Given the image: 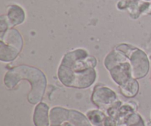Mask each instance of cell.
I'll return each mask as SVG.
<instances>
[{
    "mask_svg": "<svg viewBox=\"0 0 151 126\" xmlns=\"http://www.w3.org/2000/svg\"><path fill=\"white\" fill-rule=\"evenodd\" d=\"M96 59L86 50H79L65 55L58 69V78L63 84L78 89L88 88L96 80Z\"/></svg>",
    "mask_w": 151,
    "mask_h": 126,
    "instance_id": "cell-1",
    "label": "cell"
},
{
    "mask_svg": "<svg viewBox=\"0 0 151 126\" xmlns=\"http://www.w3.org/2000/svg\"><path fill=\"white\" fill-rule=\"evenodd\" d=\"M31 84V91L28 101L32 104L39 103L42 99L47 86L45 75L39 69L28 66H19L10 69L4 76V84L9 89H13L22 80Z\"/></svg>",
    "mask_w": 151,
    "mask_h": 126,
    "instance_id": "cell-2",
    "label": "cell"
},
{
    "mask_svg": "<svg viewBox=\"0 0 151 126\" xmlns=\"http://www.w3.org/2000/svg\"><path fill=\"white\" fill-rule=\"evenodd\" d=\"M23 41L16 30L10 29L1 34L0 59L1 61L13 60L21 52Z\"/></svg>",
    "mask_w": 151,
    "mask_h": 126,
    "instance_id": "cell-3",
    "label": "cell"
},
{
    "mask_svg": "<svg viewBox=\"0 0 151 126\" xmlns=\"http://www.w3.org/2000/svg\"><path fill=\"white\" fill-rule=\"evenodd\" d=\"M116 49L125 53L129 59L132 68V77L134 79L144 78L147 75L150 64L144 52L127 44H121Z\"/></svg>",
    "mask_w": 151,
    "mask_h": 126,
    "instance_id": "cell-4",
    "label": "cell"
},
{
    "mask_svg": "<svg viewBox=\"0 0 151 126\" xmlns=\"http://www.w3.org/2000/svg\"><path fill=\"white\" fill-rule=\"evenodd\" d=\"M117 110L114 117L116 126H145L141 117L134 113L131 106L125 105L120 106Z\"/></svg>",
    "mask_w": 151,
    "mask_h": 126,
    "instance_id": "cell-5",
    "label": "cell"
},
{
    "mask_svg": "<svg viewBox=\"0 0 151 126\" xmlns=\"http://www.w3.org/2000/svg\"><path fill=\"white\" fill-rule=\"evenodd\" d=\"M116 95L112 90L107 87L97 86L93 92L91 100L99 108H106L115 103Z\"/></svg>",
    "mask_w": 151,
    "mask_h": 126,
    "instance_id": "cell-6",
    "label": "cell"
},
{
    "mask_svg": "<svg viewBox=\"0 0 151 126\" xmlns=\"http://www.w3.org/2000/svg\"><path fill=\"white\" fill-rule=\"evenodd\" d=\"M49 107L45 103H41L36 106L33 116L35 126H49Z\"/></svg>",
    "mask_w": 151,
    "mask_h": 126,
    "instance_id": "cell-7",
    "label": "cell"
},
{
    "mask_svg": "<svg viewBox=\"0 0 151 126\" xmlns=\"http://www.w3.org/2000/svg\"><path fill=\"white\" fill-rule=\"evenodd\" d=\"M7 19L10 24L15 26L22 23L24 20V12L17 5L10 6L7 10Z\"/></svg>",
    "mask_w": 151,
    "mask_h": 126,
    "instance_id": "cell-8",
    "label": "cell"
},
{
    "mask_svg": "<svg viewBox=\"0 0 151 126\" xmlns=\"http://www.w3.org/2000/svg\"><path fill=\"white\" fill-rule=\"evenodd\" d=\"M120 91L122 94L125 97H134L139 91L138 82L134 78H131L123 85L120 86Z\"/></svg>",
    "mask_w": 151,
    "mask_h": 126,
    "instance_id": "cell-9",
    "label": "cell"
},
{
    "mask_svg": "<svg viewBox=\"0 0 151 126\" xmlns=\"http://www.w3.org/2000/svg\"><path fill=\"white\" fill-rule=\"evenodd\" d=\"M88 120L96 126H102L104 124L106 116L100 111H91L87 113Z\"/></svg>",
    "mask_w": 151,
    "mask_h": 126,
    "instance_id": "cell-10",
    "label": "cell"
},
{
    "mask_svg": "<svg viewBox=\"0 0 151 126\" xmlns=\"http://www.w3.org/2000/svg\"><path fill=\"white\" fill-rule=\"evenodd\" d=\"M105 126H116V122L114 118L112 117H106L104 122Z\"/></svg>",
    "mask_w": 151,
    "mask_h": 126,
    "instance_id": "cell-11",
    "label": "cell"
}]
</instances>
